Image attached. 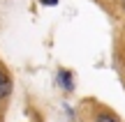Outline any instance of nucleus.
Returning <instances> with one entry per match:
<instances>
[{
	"mask_svg": "<svg viewBox=\"0 0 125 122\" xmlns=\"http://www.w3.org/2000/svg\"><path fill=\"white\" fill-rule=\"evenodd\" d=\"M9 90H12V83H9V78L0 72V99H2V97H7Z\"/></svg>",
	"mask_w": 125,
	"mask_h": 122,
	"instance_id": "obj_1",
	"label": "nucleus"
},
{
	"mask_svg": "<svg viewBox=\"0 0 125 122\" xmlns=\"http://www.w3.org/2000/svg\"><path fill=\"white\" fill-rule=\"evenodd\" d=\"M60 81H62V83H65V85H67V90H70V88H72V83H70V76H67L65 72L60 74Z\"/></svg>",
	"mask_w": 125,
	"mask_h": 122,
	"instance_id": "obj_2",
	"label": "nucleus"
},
{
	"mask_svg": "<svg viewBox=\"0 0 125 122\" xmlns=\"http://www.w3.org/2000/svg\"><path fill=\"white\" fill-rule=\"evenodd\" d=\"M97 122H116V120H114V118H109V115H100Z\"/></svg>",
	"mask_w": 125,
	"mask_h": 122,
	"instance_id": "obj_3",
	"label": "nucleus"
}]
</instances>
